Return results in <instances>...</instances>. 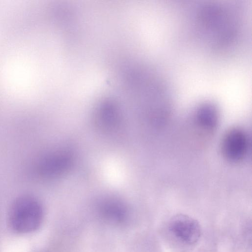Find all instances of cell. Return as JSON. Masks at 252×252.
<instances>
[{"label": "cell", "instance_id": "cell-1", "mask_svg": "<svg viewBox=\"0 0 252 252\" xmlns=\"http://www.w3.org/2000/svg\"><path fill=\"white\" fill-rule=\"evenodd\" d=\"M249 140L246 133L239 127H233L225 133L221 144L222 154L225 159L238 162L246 156Z\"/></svg>", "mask_w": 252, "mask_h": 252}, {"label": "cell", "instance_id": "cell-2", "mask_svg": "<svg viewBox=\"0 0 252 252\" xmlns=\"http://www.w3.org/2000/svg\"><path fill=\"white\" fill-rule=\"evenodd\" d=\"M169 229L176 239L188 245L196 243L201 235L198 222L185 214H177L173 217L169 221Z\"/></svg>", "mask_w": 252, "mask_h": 252}, {"label": "cell", "instance_id": "cell-3", "mask_svg": "<svg viewBox=\"0 0 252 252\" xmlns=\"http://www.w3.org/2000/svg\"><path fill=\"white\" fill-rule=\"evenodd\" d=\"M194 121L202 129L212 132L216 129L219 121V114L216 106L211 102L200 104L195 110Z\"/></svg>", "mask_w": 252, "mask_h": 252}, {"label": "cell", "instance_id": "cell-4", "mask_svg": "<svg viewBox=\"0 0 252 252\" xmlns=\"http://www.w3.org/2000/svg\"><path fill=\"white\" fill-rule=\"evenodd\" d=\"M70 159L65 154H58L47 159L43 164L44 171L50 175H58L69 166Z\"/></svg>", "mask_w": 252, "mask_h": 252}]
</instances>
